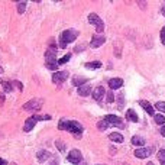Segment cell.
<instances>
[{"label":"cell","instance_id":"1","mask_svg":"<svg viewBox=\"0 0 165 165\" xmlns=\"http://www.w3.org/2000/svg\"><path fill=\"white\" fill-rule=\"evenodd\" d=\"M45 62H46V67L52 70V71L57 72V68H58V61H57V46L52 45V41H50V48L45 52Z\"/></svg>","mask_w":165,"mask_h":165},{"label":"cell","instance_id":"2","mask_svg":"<svg viewBox=\"0 0 165 165\" xmlns=\"http://www.w3.org/2000/svg\"><path fill=\"white\" fill-rule=\"evenodd\" d=\"M77 36H78V31H75V29H67V31H64L60 36V42H61L60 46L61 48H67V45L74 42Z\"/></svg>","mask_w":165,"mask_h":165},{"label":"cell","instance_id":"3","mask_svg":"<svg viewBox=\"0 0 165 165\" xmlns=\"http://www.w3.org/2000/svg\"><path fill=\"white\" fill-rule=\"evenodd\" d=\"M50 119H51V116H48V115H44V116H32V117L26 119L25 125H23V130H25V132H31L33 127H35V125H36V122H38V120H50Z\"/></svg>","mask_w":165,"mask_h":165},{"label":"cell","instance_id":"4","mask_svg":"<svg viewBox=\"0 0 165 165\" xmlns=\"http://www.w3.org/2000/svg\"><path fill=\"white\" fill-rule=\"evenodd\" d=\"M67 130L68 132H71L72 135L75 138H81V133H82V126H81V123L80 122H77V120H70L68 122V125H67Z\"/></svg>","mask_w":165,"mask_h":165},{"label":"cell","instance_id":"5","mask_svg":"<svg viewBox=\"0 0 165 165\" xmlns=\"http://www.w3.org/2000/svg\"><path fill=\"white\" fill-rule=\"evenodd\" d=\"M88 22L91 23V25H94V26H96V31L101 35V32L105 31V22L100 19L99 15H96V13H90V15H88Z\"/></svg>","mask_w":165,"mask_h":165},{"label":"cell","instance_id":"6","mask_svg":"<svg viewBox=\"0 0 165 165\" xmlns=\"http://www.w3.org/2000/svg\"><path fill=\"white\" fill-rule=\"evenodd\" d=\"M23 109L25 110H32V112H39V110L42 109V99L29 100L28 103L23 105Z\"/></svg>","mask_w":165,"mask_h":165},{"label":"cell","instance_id":"7","mask_svg":"<svg viewBox=\"0 0 165 165\" xmlns=\"http://www.w3.org/2000/svg\"><path fill=\"white\" fill-rule=\"evenodd\" d=\"M67 160L70 161L71 164H81L82 161V154L78 151V149H72V151H70V154H68V156H67Z\"/></svg>","mask_w":165,"mask_h":165},{"label":"cell","instance_id":"8","mask_svg":"<svg viewBox=\"0 0 165 165\" xmlns=\"http://www.w3.org/2000/svg\"><path fill=\"white\" fill-rule=\"evenodd\" d=\"M105 119L109 122V125H113V126L120 127V129H123V127H125V123H123V120H122L120 117L115 116V115H107Z\"/></svg>","mask_w":165,"mask_h":165},{"label":"cell","instance_id":"9","mask_svg":"<svg viewBox=\"0 0 165 165\" xmlns=\"http://www.w3.org/2000/svg\"><path fill=\"white\" fill-rule=\"evenodd\" d=\"M68 77V72L67 71H57L54 72V75H52V82L55 84H61V82H64Z\"/></svg>","mask_w":165,"mask_h":165},{"label":"cell","instance_id":"10","mask_svg":"<svg viewBox=\"0 0 165 165\" xmlns=\"http://www.w3.org/2000/svg\"><path fill=\"white\" fill-rule=\"evenodd\" d=\"M105 42H106V38L103 35H94L93 38H91L90 46H91V48H99V46H101Z\"/></svg>","mask_w":165,"mask_h":165},{"label":"cell","instance_id":"11","mask_svg":"<svg viewBox=\"0 0 165 165\" xmlns=\"http://www.w3.org/2000/svg\"><path fill=\"white\" fill-rule=\"evenodd\" d=\"M93 99L94 100H97V101H100V100L105 97V94H106V90H105V87L103 86H97V87L93 90Z\"/></svg>","mask_w":165,"mask_h":165},{"label":"cell","instance_id":"12","mask_svg":"<svg viewBox=\"0 0 165 165\" xmlns=\"http://www.w3.org/2000/svg\"><path fill=\"white\" fill-rule=\"evenodd\" d=\"M152 154V148H139L135 151V156L136 158H148L149 155Z\"/></svg>","mask_w":165,"mask_h":165},{"label":"cell","instance_id":"13","mask_svg":"<svg viewBox=\"0 0 165 165\" xmlns=\"http://www.w3.org/2000/svg\"><path fill=\"white\" fill-rule=\"evenodd\" d=\"M77 91H78V96H81V97L90 96V93H93V91H91V87H90L88 84H84V86H81V87H78Z\"/></svg>","mask_w":165,"mask_h":165},{"label":"cell","instance_id":"14","mask_svg":"<svg viewBox=\"0 0 165 165\" xmlns=\"http://www.w3.org/2000/svg\"><path fill=\"white\" fill-rule=\"evenodd\" d=\"M122 86H123V80H122V78H112V80H109V87H110V90L120 88Z\"/></svg>","mask_w":165,"mask_h":165},{"label":"cell","instance_id":"15","mask_svg":"<svg viewBox=\"0 0 165 165\" xmlns=\"http://www.w3.org/2000/svg\"><path fill=\"white\" fill-rule=\"evenodd\" d=\"M139 105L142 106L143 110H145V112H146V113H148L149 116H155V115H154V107L149 105L146 100H141V101H139Z\"/></svg>","mask_w":165,"mask_h":165},{"label":"cell","instance_id":"16","mask_svg":"<svg viewBox=\"0 0 165 165\" xmlns=\"http://www.w3.org/2000/svg\"><path fill=\"white\" fill-rule=\"evenodd\" d=\"M38 161L39 162H44V161H48L51 158V154L48 152V151H39L38 152Z\"/></svg>","mask_w":165,"mask_h":165},{"label":"cell","instance_id":"17","mask_svg":"<svg viewBox=\"0 0 165 165\" xmlns=\"http://www.w3.org/2000/svg\"><path fill=\"white\" fill-rule=\"evenodd\" d=\"M126 119H127V120H130V122H135V123L139 120V117H138V115H136V112H135V110H132V109H129L126 112Z\"/></svg>","mask_w":165,"mask_h":165},{"label":"cell","instance_id":"18","mask_svg":"<svg viewBox=\"0 0 165 165\" xmlns=\"http://www.w3.org/2000/svg\"><path fill=\"white\" fill-rule=\"evenodd\" d=\"M110 141H113V142H117V143H122L123 142V135H120L119 132H113L109 135Z\"/></svg>","mask_w":165,"mask_h":165},{"label":"cell","instance_id":"19","mask_svg":"<svg viewBox=\"0 0 165 165\" xmlns=\"http://www.w3.org/2000/svg\"><path fill=\"white\" fill-rule=\"evenodd\" d=\"M86 82H87V78L86 77H74L72 78V84L77 86V87H81V86H84Z\"/></svg>","mask_w":165,"mask_h":165},{"label":"cell","instance_id":"20","mask_svg":"<svg viewBox=\"0 0 165 165\" xmlns=\"http://www.w3.org/2000/svg\"><path fill=\"white\" fill-rule=\"evenodd\" d=\"M132 145H135V146H143V145H145V139L141 136H133Z\"/></svg>","mask_w":165,"mask_h":165},{"label":"cell","instance_id":"21","mask_svg":"<svg viewBox=\"0 0 165 165\" xmlns=\"http://www.w3.org/2000/svg\"><path fill=\"white\" fill-rule=\"evenodd\" d=\"M100 67H101V62H99V61H93V62H87L86 64V68H88V70H97Z\"/></svg>","mask_w":165,"mask_h":165},{"label":"cell","instance_id":"22","mask_svg":"<svg viewBox=\"0 0 165 165\" xmlns=\"http://www.w3.org/2000/svg\"><path fill=\"white\" fill-rule=\"evenodd\" d=\"M154 120H155V123H158V125H161V126H164V125H165V116L155 115L154 116Z\"/></svg>","mask_w":165,"mask_h":165},{"label":"cell","instance_id":"23","mask_svg":"<svg viewBox=\"0 0 165 165\" xmlns=\"http://www.w3.org/2000/svg\"><path fill=\"white\" fill-rule=\"evenodd\" d=\"M2 86H3V88H5L6 93H10V91H13V82L2 81Z\"/></svg>","mask_w":165,"mask_h":165},{"label":"cell","instance_id":"24","mask_svg":"<svg viewBox=\"0 0 165 165\" xmlns=\"http://www.w3.org/2000/svg\"><path fill=\"white\" fill-rule=\"evenodd\" d=\"M107 126H109V122L106 120V119H103V120H100L99 123H97V129H99V130H106Z\"/></svg>","mask_w":165,"mask_h":165},{"label":"cell","instance_id":"25","mask_svg":"<svg viewBox=\"0 0 165 165\" xmlns=\"http://www.w3.org/2000/svg\"><path fill=\"white\" fill-rule=\"evenodd\" d=\"M158 160H160L161 165H165V149L158 151Z\"/></svg>","mask_w":165,"mask_h":165},{"label":"cell","instance_id":"26","mask_svg":"<svg viewBox=\"0 0 165 165\" xmlns=\"http://www.w3.org/2000/svg\"><path fill=\"white\" fill-rule=\"evenodd\" d=\"M71 60V54H67L64 55L61 60H58V65H62V64H65V62H68V61Z\"/></svg>","mask_w":165,"mask_h":165},{"label":"cell","instance_id":"27","mask_svg":"<svg viewBox=\"0 0 165 165\" xmlns=\"http://www.w3.org/2000/svg\"><path fill=\"white\" fill-rule=\"evenodd\" d=\"M26 9V2H20V3H17V13H20L22 15L23 12Z\"/></svg>","mask_w":165,"mask_h":165},{"label":"cell","instance_id":"28","mask_svg":"<svg viewBox=\"0 0 165 165\" xmlns=\"http://www.w3.org/2000/svg\"><path fill=\"white\" fill-rule=\"evenodd\" d=\"M67 125H68V120H65V119H61L60 125H58V129H61V130H67Z\"/></svg>","mask_w":165,"mask_h":165},{"label":"cell","instance_id":"29","mask_svg":"<svg viewBox=\"0 0 165 165\" xmlns=\"http://www.w3.org/2000/svg\"><path fill=\"white\" fill-rule=\"evenodd\" d=\"M106 99H107V103H113V101H115L113 90H110V91H107V96H106Z\"/></svg>","mask_w":165,"mask_h":165},{"label":"cell","instance_id":"30","mask_svg":"<svg viewBox=\"0 0 165 165\" xmlns=\"http://www.w3.org/2000/svg\"><path fill=\"white\" fill-rule=\"evenodd\" d=\"M155 107L160 110V112H162V113H165V103L164 101H158L156 105H155Z\"/></svg>","mask_w":165,"mask_h":165},{"label":"cell","instance_id":"31","mask_svg":"<svg viewBox=\"0 0 165 165\" xmlns=\"http://www.w3.org/2000/svg\"><path fill=\"white\" fill-rule=\"evenodd\" d=\"M55 145L58 146V149H60L61 152H65V146H64V143L61 142V141H55Z\"/></svg>","mask_w":165,"mask_h":165},{"label":"cell","instance_id":"32","mask_svg":"<svg viewBox=\"0 0 165 165\" xmlns=\"http://www.w3.org/2000/svg\"><path fill=\"white\" fill-rule=\"evenodd\" d=\"M161 42L165 45V26L161 29Z\"/></svg>","mask_w":165,"mask_h":165},{"label":"cell","instance_id":"33","mask_svg":"<svg viewBox=\"0 0 165 165\" xmlns=\"http://www.w3.org/2000/svg\"><path fill=\"white\" fill-rule=\"evenodd\" d=\"M13 86H16L19 90H22L23 88V86H22V82H19V81H13Z\"/></svg>","mask_w":165,"mask_h":165},{"label":"cell","instance_id":"34","mask_svg":"<svg viewBox=\"0 0 165 165\" xmlns=\"http://www.w3.org/2000/svg\"><path fill=\"white\" fill-rule=\"evenodd\" d=\"M3 105H5V94L0 93V106H3Z\"/></svg>","mask_w":165,"mask_h":165},{"label":"cell","instance_id":"35","mask_svg":"<svg viewBox=\"0 0 165 165\" xmlns=\"http://www.w3.org/2000/svg\"><path fill=\"white\" fill-rule=\"evenodd\" d=\"M82 50H84V45H81V46H75V50L74 51H75V52H80V51H82Z\"/></svg>","mask_w":165,"mask_h":165},{"label":"cell","instance_id":"36","mask_svg":"<svg viewBox=\"0 0 165 165\" xmlns=\"http://www.w3.org/2000/svg\"><path fill=\"white\" fill-rule=\"evenodd\" d=\"M161 135H162V136L165 138V125L162 127H161Z\"/></svg>","mask_w":165,"mask_h":165},{"label":"cell","instance_id":"37","mask_svg":"<svg viewBox=\"0 0 165 165\" xmlns=\"http://www.w3.org/2000/svg\"><path fill=\"white\" fill-rule=\"evenodd\" d=\"M161 13H162V15L165 16V2L162 3V9H161Z\"/></svg>","mask_w":165,"mask_h":165},{"label":"cell","instance_id":"38","mask_svg":"<svg viewBox=\"0 0 165 165\" xmlns=\"http://www.w3.org/2000/svg\"><path fill=\"white\" fill-rule=\"evenodd\" d=\"M0 165H7V161H6V160H2V158H0Z\"/></svg>","mask_w":165,"mask_h":165},{"label":"cell","instance_id":"39","mask_svg":"<svg viewBox=\"0 0 165 165\" xmlns=\"http://www.w3.org/2000/svg\"><path fill=\"white\" fill-rule=\"evenodd\" d=\"M2 72H3V68H2V67H0V74H2Z\"/></svg>","mask_w":165,"mask_h":165},{"label":"cell","instance_id":"40","mask_svg":"<svg viewBox=\"0 0 165 165\" xmlns=\"http://www.w3.org/2000/svg\"><path fill=\"white\" fill-rule=\"evenodd\" d=\"M148 165H154V162H148Z\"/></svg>","mask_w":165,"mask_h":165}]
</instances>
